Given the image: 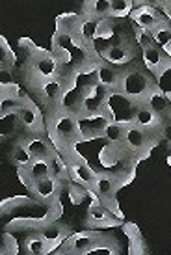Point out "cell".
<instances>
[{
  "mask_svg": "<svg viewBox=\"0 0 171 255\" xmlns=\"http://www.w3.org/2000/svg\"><path fill=\"white\" fill-rule=\"evenodd\" d=\"M86 15L95 19H106L110 15V0H87Z\"/></svg>",
  "mask_w": 171,
  "mask_h": 255,
  "instance_id": "4316f807",
  "label": "cell"
},
{
  "mask_svg": "<svg viewBox=\"0 0 171 255\" xmlns=\"http://www.w3.org/2000/svg\"><path fill=\"white\" fill-rule=\"evenodd\" d=\"M19 171H21V175H26L28 183L32 184L34 181H39V179L49 177V175H50L49 160H43V158H34L28 168H19Z\"/></svg>",
  "mask_w": 171,
  "mask_h": 255,
  "instance_id": "ffe728a7",
  "label": "cell"
},
{
  "mask_svg": "<svg viewBox=\"0 0 171 255\" xmlns=\"http://www.w3.org/2000/svg\"><path fill=\"white\" fill-rule=\"evenodd\" d=\"M117 181H115L110 173H97L95 175V181H93V190H95V196L99 198V201L102 199H110L115 196V190H117Z\"/></svg>",
  "mask_w": 171,
  "mask_h": 255,
  "instance_id": "5bb4252c",
  "label": "cell"
},
{
  "mask_svg": "<svg viewBox=\"0 0 171 255\" xmlns=\"http://www.w3.org/2000/svg\"><path fill=\"white\" fill-rule=\"evenodd\" d=\"M30 190L41 201H52L60 194V181L49 175V177H43L39 181H34V183L30 184Z\"/></svg>",
  "mask_w": 171,
  "mask_h": 255,
  "instance_id": "30bf717a",
  "label": "cell"
},
{
  "mask_svg": "<svg viewBox=\"0 0 171 255\" xmlns=\"http://www.w3.org/2000/svg\"><path fill=\"white\" fill-rule=\"evenodd\" d=\"M49 168H50V177L58 179V181H62L69 175V168H67V164L60 158V155H54L49 158Z\"/></svg>",
  "mask_w": 171,
  "mask_h": 255,
  "instance_id": "83f0119b",
  "label": "cell"
},
{
  "mask_svg": "<svg viewBox=\"0 0 171 255\" xmlns=\"http://www.w3.org/2000/svg\"><path fill=\"white\" fill-rule=\"evenodd\" d=\"M108 116L104 114V110L93 114H80L77 116V123H79V132L80 140H93L102 136V130L108 123Z\"/></svg>",
  "mask_w": 171,
  "mask_h": 255,
  "instance_id": "277c9868",
  "label": "cell"
},
{
  "mask_svg": "<svg viewBox=\"0 0 171 255\" xmlns=\"http://www.w3.org/2000/svg\"><path fill=\"white\" fill-rule=\"evenodd\" d=\"M136 43H138L142 49L153 47V45H155V39H153L151 30H147V28H138V30H136Z\"/></svg>",
  "mask_w": 171,
  "mask_h": 255,
  "instance_id": "e575fe53",
  "label": "cell"
},
{
  "mask_svg": "<svg viewBox=\"0 0 171 255\" xmlns=\"http://www.w3.org/2000/svg\"><path fill=\"white\" fill-rule=\"evenodd\" d=\"M64 92H65V82L60 77L37 80V93L49 105H60V101L64 97Z\"/></svg>",
  "mask_w": 171,
  "mask_h": 255,
  "instance_id": "8992f818",
  "label": "cell"
},
{
  "mask_svg": "<svg viewBox=\"0 0 171 255\" xmlns=\"http://www.w3.org/2000/svg\"><path fill=\"white\" fill-rule=\"evenodd\" d=\"M67 168H69V177H73L77 183L86 186V188H91L97 173H95L84 160H80V158H71L69 164H67Z\"/></svg>",
  "mask_w": 171,
  "mask_h": 255,
  "instance_id": "4fadbf2b",
  "label": "cell"
},
{
  "mask_svg": "<svg viewBox=\"0 0 171 255\" xmlns=\"http://www.w3.org/2000/svg\"><path fill=\"white\" fill-rule=\"evenodd\" d=\"M100 21H102V19H95V17H89V15H86L84 19H80L79 30H77V36L80 37V41L86 43V45L91 43L93 39L97 37Z\"/></svg>",
  "mask_w": 171,
  "mask_h": 255,
  "instance_id": "d6986e66",
  "label": "cell"
},
{
  "mask_svg": "<svg viewBox=\"0 0 171 255\" xmlns=\"http://www.w3.org/2000/svg\"><path fill=\"white\" fill-rule=\"evenodd\" d=\"M15 114H17L19 125H22L26 130H32V132L39 130V127H41V114L30 101L22 99Z\"/></svg>",
  "mask_w": 171,
  "mask_h": 255,
  "instance_id": "52a82bcc",
  "label": "cell"
},
{
  "mask_svg": "<svg viewBox=\"0 0 171 255\" xmlns=\"http://www.w3.org/2000/svg\"><path fill=\"white\" fill-rule=\"evenodd\" d=\"M130 17L132 21L138 24V28H147L151 30L155 24L164 19L162 11H158V7H151V6H138L136 9L130 11Z\"/></svg>",
  "mask_w": 171,
  "mask_h": 255,
  "instance_id": "9c48e42d",
  "label": "cell"
},
{
  "mask_svg": "<svg viewBox=\"0 0 171 255\" xmlns=\"http://www.w3.org/2000/svg\"><path fill=\"white\" fill-rule=\"evenodd\" d=\"M160 11L164 15V19L171 24V0H166L164 4L160 6Z\"/></svg>",
  "mask_w": 171,
  "mask_h": 255,
  "instance_id": "f35d334b",
  "label": "cell"
},
{
  "mask_svg": "<svg viewBox=\"0 0 171 255\" xmlns=\"http://www.w3.org/2000/svg\"><path fill=\"white\" fill-rule=\"evenodd\" d=\"M153 86H155V82L142 69H136L134 67V69H127L125 73H121L117 90L123 95H127L128 99H132L134 103L142 105Z\"/></svg>",
  "mask_w": 171,
  "mask_h": 255,
  "instance_id": "6da1fadb",
  "label": "cell"
},
{
  "mask_svg": "<svg viewBox=\"0 0 171 255\" xmlns=\"http://www.w3.org/2000/svg\"><path fill=\"white\" fill-rule=\"evenodd\" d=\"M11 64H13V54L9 52L6 43L0 39V67L4 69V67H9Z\"/></svg>",
  "mask_w": 171,
  "mask_h": 255,
  "instance_id": "d590c367",
  "label": "cell"
},
{
  "mask_svg": "<svg viewBox=\"0 0 171 255\" xmlns=\"http://www.w3.org/2000/svg\"><path fill=\"white\" fill-rule=\"evenodd\" d=\"M151 34H153V39H155V45L160 47V49H166L171 43V24L166 19L155 24L151 28Z\"/></svg>",
  "mask_w": 171,
  "mask_h": 255,
  "instance_id": "cb8c5ba5",
  "label": "cell"
},
{
  "mask_svg": "<svg viewBox=\"0 0 171 255\" xmlns=\"http://www.w3.org/2000/svg\"><path fill=\"white\" fill-rule=\"evenodd\" d=\"M125 127L123 123L117 121H108L104 130H102V138L112 145H123V136H125Z\"/></svg>",
  "mask_w": 171,
  "mask_h": 255,
  "instance_id": "d4e9b609",
  "label": "cell"
},
{
  "mask_svg": "<svg viewBox=\"0 0 171 255\" xmlns=\"http://www.w3.org/2000/svg\"><path fill=\"white\" fill-rule=\"evenodd\" d=\"M132 123L134 125H138L140 128H143L145 132H155V130H158L160 128V123H162V120L158 118L157 114L153 112L147 105H138V108H136L134 112V120H132Z\"/></svg>",
  "mask_w": 171,
  "mask_h": 255,
  "instance_id": "7c38bea8",
  "label": "cell"
},
{
  "mask_svg": "<svg viewBox=\"0 0 171 255\" xmlns=\"http://www.w3.org/2000/svg\"><path fill=\"white\" fill-rule=\"evenodd\" d=\"M157 86H158V90L164 93L166 97L171 101V60L168 58L166 60V64L158 69L157 73Z\"/></svg>",
  "mask_w": 171,
  "mask_h": 255,
  "instance_id": "484cf974",
  "label": "cell"
},
{
  "mask_svg": "<svg viewBox=\"0 0 171 255\" xmlns=\"http://www.w3.org/2000/svg\"><path fill=\"white\" fill-rule=\"evenodd\" d=\"M136 108H138V103L128 99L127 95H123L119 90H110L102 110H104V114L108 116L110 121H117V123L128 125L134 120Z\"/></svg>",
  "mask_w": 171,
  "mask_h": 255,
  "instance_id": "7a4b0ae2",
  "label": "cell"
},
{
  "mask_svg": "<svg viewBox=\"0 0 171 255\" xmlns=\"http://www.w3.org/2000/svg\"><path fill=\"white\" fill-rule=\"evenodd\" d=\"M132 0H110V15L114 17H127L132 11Z\"/></svg>",
  "mask_w": 171,
  "mask_h": 255,
  "instance_id": "1f68e13d",
  "label": "cell"
},
{
  "mask_svg": "<svg viewBox=\"0 0 171 255\" xmlns=\"http://www.w3.org/2000/svg\"><path fill=\"white\" fill-rule=\"evenodd\" d=\"M143 105H147L160 120H164V118H168V116L171 114V101L158 90L157 84L151 88V92L147 93V97H145V101H143Z\"/></svg>",
  "mask_w": 171,
  "mask_h": 255,
  "instance_id": "8fae6325",
  "label": "cell"
},
{
  "mask_svg": "<svg viewBox=\"0 0 171 255\" xmlns=\"http://www.w3.org/2000/svg\"><path fill=\"white\" fill-rule=\"evenodd\" d=\"M17 125H19L17 114H2L0 116V138L11 134Z\"/></svg>",
  "mask_w": 171,
  "mask_h": 255,
  "instance_id": "4dcf8cb0",
  "label": "cell"
},
{
  "mask_svg": "<svg viewBox=\"0 0 171 255\" xmlns=\"http://www.w3.org/2000/svg\"><path fill=\"white\" fill-rule=\"evenodd\" d=\"M32 75L36 80H45V78H54L60 75V64L54 56L45 54V52H37L34 60H32Z\"/></svg>",
  "mask_w": 171,
  "mask_h": 255,
  "instance_id": "5b68a950",
  "label": "cell"
},
{
  "mask_svg": "<svg viewBox=\"0 0 171 255\" xmlns=\"http://www.w3.org/2000/svg\"><path fill=\"white\" fill-rule=\"evenodd\" d=\"M47 250H49V242L45 241L43 237H39V235L26 241V252L30 255H43Z\"/></svg>",
  "mask_w": 171,
  "mask_h": 255,
  "instance_id": "836d02e7",
  "label": "cell"
},
{
  "mask_svg": "<svg viewBox=\"0 0 171 255\" xmlns=\"http://www.w3.org/2000/svg\"><path fill=\"white\" fill-rule=\"evenodd\" d=\"M64 235H65V229L62 226H58V224H47V226L41 229L39 237H43V239H45V241L50 244V242L64 239Z\"/></svg>",
  "mask_w": 171,
  "mask_h": 255,
  "instance_id": "f546056e",
  "label": "cell"
},
{
  "mask_svg": "<svg viewBox=\"0 0 171 255\" xmlns=\"http://www.w3.org/2000/svg\"><path fill=\"white\" fill-rule=\"evenodd\" d=\"M119 78H121V73L117 71L114 65L106 64V62L97 64V82L102 88H106V90H117Z\"/></svg>",
  "mask_w": 171,
  "mask_h": 255,
  "instance_id": "2e32d148",
  "label": "cell"
},
{
  "mask_svg": "<svg viewBox=\"0 0 171 255\" xmlns=\"http://www.w3.org/2000/svg\"><path fill=\"white\" fill-rule=\"evenodd\" d=\"M99 244V239L95 233H80L75 235L73 241L69 239L67 242V252H73L75 255H82L86 252H91Z\"/></svg>",
  "mask_w": 171,
  "mask_h": 255,
  "instance_id": "9a60e30c",
  "label": "cell"
},
{
  "mask_svg": "<svg viewBox=\"0 0 171 255\" xmlns=\"http://www.w3.org/2000/svg\"><path fill=\"white\" fill-rule=\"evenodd\" d=\"M11 158H13V162L19 166V168H28L30 164H32V155L28 153V149L24 147V143H19L17 147L13 149V155H11Z\"/></svg>",
  "mask_w": 171,
  "mask_h": 255,
  "instance_id": "d6a6232c",
  "label": "cell"
},
{
  "mask_svg": "<svg viewBox=\"0 0 171 255\" xmlns=\"http://www.w3.org/2000/svg\"><path fill=\"white\" fill-rule=\"evenodd\" d=\"M166 54L164 50L157 47V45H153V47H147V49H143V64L145 67L149 69L151 73H157L162 65L166 64Z\"/></svg>",
  "mask_w": 171,
  "mask_h": 255,
  "instance_id": "44dd1931",
  "label": "cell"
},
{
  "mask_svg": "<svg viewBox=\"0 0 171 255\" xmlns=\"http://www.w3.org/2000/svg\"><path fill=\"white\" fill-rule=\"evenodd\" d=\"M50 130H52V136H56L58 142L65 143V145H71V143L80 140L77 116L71 112H65L62 108L56 114H52V118H50Z\"/></svg>",
  "mask_w": 171,
  "mask_h": 255,
  "instance_id": "3957f363",
  "label": "cell"
},
{
  "mask_svg": "<svg viewBox=\"0 0 171 255\" xmlns=\"http://www.w3.org/2000/svg\"><path fill=\"white\" fill-rule=\"evenodd\" d=\"M160 134H162V138L171 145V114L168 118H164L162 123H160Z\"/></svg>",
  "mask_w": 171,
  "mask_h": 255,
  "instance_id": "8d00e7d4",
  "label": "cell"
},
{
  "mask_svg": "<svg viewBox=\"0 0 171 255\" xmlns=\"http://www.w3.org/2000/svg\"><path fill=\"white\" fill-rule=\"evenodd\" d=\"M138 6H151V7H160L166 0H132Z\"/></svg>",
  "mask_w": 171,
  "mask_h": 255,
  "instance_id": "74e56055",
  "label": "cell"
},
{
  "mask_svg": "<svg viewBox=\"0 0 171 255\" xmlns=\"http://www.w3.org/2000/svg\"><path fill=\"white\" fill-rule=\"evenodd\" d=\"M80 24V17L77 13H64L56 19L58 34H65V36H73L77 34Z\"/></svg>",
  "mask_w": 171,
  "mask_h": 255,
  "instance_id": "603a6c76",
  "label": "cell"
},
{
  "mask_svg": "<svg viewBox=\"0 0 171 255\" xmlns=\"http://www.w3.org/2000/svg\"><path fill=\"white\" fill-rule=\"evenodd\" d=\"M104 62L110 65H115V67H119V65H127L134 54H132V50H128L127 47H121V45H110L106 50H104Z\"/></svg>",
  "mask_w": 171,
  "mask_h": 255,
  "instance_id": "ac0fdd59",
  "label": "cell"
},
{
  "mask_svg": "<svg viewBox=\"0 0 171 255\" xmlns=\"http://www.w3.org/2000/svg\"><path fill=\"white\" fill-rule=\"evenodd\" d=\"M21 101L17 97V93H11V92H6L0 95V116L2 114H15L17 112V108L21 105Z\"/></svg>",
  "mask_w": 171,
  "mask_h": 255,
  "instance_id": "f1b7e54d",
  "label": "cell"
},
{
  "mask_svg": "<svg viewBox=\"0 0 171 255\" xmlns=\"http://www.w3.org/2000/svg\"><path fill=\"white\" fill-rule=\"evenodd\" d=\"M24 147L28 149V153L32 155V158H43V160H49L50 156L54 155V149L47 140H43L39 136H32L28 140H24Z\"/></svg>",
  "mask_w": 171,
  "mask_h": 255,
  "instance_id": "e0dca14e",
  "label": "cell"
},
{
  "mask_svg": "<svg viewBox=\"0 0 171 255\" xmlns=\"http://www.w3.org/2000/svg\"><path fill=\"white\" fill-rule=\"evenodd\" d=\"M149 143V132H145L143 128H140L134 123H128L125 127V136H123V145L132 151V153H138L142 149L147 147Z\"/></svg>",
  "mask_w": 171,
  "mask_h": 255,
  "instance_id": "ba28073f",
  "label": "cell"
},
{
  "mask_svg": "<svg viewBox=\"0 0 171 255\" xmlns=\"http://www.w3.org/2000/svg\"><path fill=\"white\" fill-rule=\"evenodd\" d=\"M87 222L93 226H114L112 216L108 213V209L102 203H91L87 207Z\"/></svg>",
  "mask_w": 171,
  "mask_h": 255,
  "instance_id": "7402d4cb",
  "label": "cell"
}]
</instances>
